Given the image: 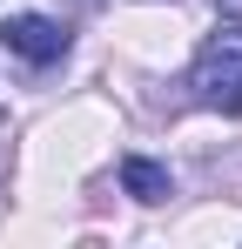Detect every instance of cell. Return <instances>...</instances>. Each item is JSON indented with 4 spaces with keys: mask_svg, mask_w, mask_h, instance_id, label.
Masks as SVG:
<instances>
[{
    "mask_svg": "<svg viewBox=\"0 0 242 249\" xmlns=\"http://www.w3.org/2000/svg\"><path fill=\"white\" fill-rule=\"evenodd\" d=\"M189 88H195V101L208 108H222V115H242V27H215L208 41L195 47V61H189Z\"/></svg>",
    "mask_w": 242,
    "mask_h": 249,
    "instance_id": "obj_1",
    "label": "cell"
},
{
    "mask_svg": "<svg viewBox=\"0 0 242 249\" xmlns=\"http://www.w3.org/2000/svg\"><path fill=\"white\" fill-rule=\"evenodd\" d=\"M0 41L14 47L20 61L47 68V61H61V54H68V27H61V20H47V14H7V20H0Z\"/></svg>",
    "mask_w": 242,
    "mask_h": 249,
    "instance_id": "obj_2",
    "label": "cell"
},
{
    "mask_svg": "<svg viewBox=\"0 0 242 249\" xmlns=\"http://www.w3.org/2000/svg\"><path fill=\"white\" fill-rule=\"evenodd\" d=\"M121 189H128L135 202H168V196H175V175L161 162H148V155H128V162H121Z\"/></svg>",
    "mask_w": 242,
    "mask_h": 249,
    "instance_id": "obj_3",
    "label": "cell"
},
{
    "mask_svg": "<svg viewBox=\"0 0 242 249\" xmlns=\"http://www.w3.org/2000/svg\"><path fill=\"white\" fill-rule=\"evenodd\" d=\"M208 7H215V14H242V0H208Z\"/></svg>",
    "mask_w": 242,
    "mask_h": 249,
    "instance_id": "obj_4",
    "label": "cell"
}]
</instances>
